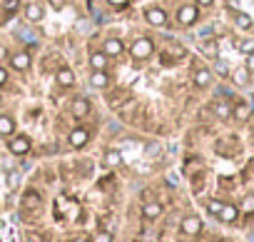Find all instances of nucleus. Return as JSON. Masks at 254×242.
<instances>
[{"label":"nucleus","instance_id":"f257e3e1","mask_svg":"<svg viewBox=\"0 0 254 242\" xmlns=\"http://www.w3.org/2000/svg\"><path fill=\"white\" fill-rule=\"evenodd\" d=\"M152 53H155V43H152L150 38H137V40L132 43V48H130V55H132L135 60H147Z\"/></svg>","mask_w":254,"mask_h":242},{"label":"nucleus","instance_id":"f03ea898","mask_svg":"<svg viewBox=\"0 0 254 242\" xmlns=\"http://www.w3.org/2000/svg\"><path fill=\"white\" fill-rule=\"evenodd\" d=\"M197 15H199L197 5L187 3V5H182V8L177 10V23H180V25H185V28H190V25H194V23H197Z\"/></svg>","mask_w":254,"mask_h":242},{"label":"nucleus","instance_id":"7ed1b4c3","mask_svg":"<svg viewBox=\"0 0 254 242\" xmlns=\"http://www.w3.org/2000/svg\"><path fill=\"white\" fill-rule=\"evenodd\" d=\"M180 230H182L187 237H194V235L202 232V220H199L197 215H187V217L180 222Z\"/></svg>","mask_w":254,"mask_h":242},{"label":"nucleus","instance_id":"20e7f679","mask_svg":"<svg viewBox=\"0 0 254 242\" xmlns=\"http://www.w3.org/2000/svg\"><path fill=\"white\" fill-rule=\"evenodd\" d=\"M102 53H105L107 58H120V55L125 53V45H122L120 38H107L105 45H102Z\"/></svg>","mask_w":254,"mask_h":242},{"label":"nucleus","instance_id":"39448f33","mask_svg":"<svg viewBox=\"0 0 254 242\" xmlns=\"http://www.w3.org/2000/svg\"><path fill=\"white\" fill-rule=\"evenodd\" d=\"M145 18H147V23L155 25V28H165V25H167V13H165L162 8H150V10L145 13Z\"/></svg>","mask_w":254,"mask_h":242},{"label":"nucleus","instance_id":"423d86ee","mask_svg":"<svg viewBox=\"0 0 254 242\" xmlns=\"http://www.w3.org/2000/svg\"><path fill=\"white\" fill-rule=\"evenodd\" d=\"M10 65H13L15 70H20V73L30 70V53H25V50L13 53V55H10Z\"/></svg>","mask_w":254,"mask_h":242},{"label":"nucleus","instance_id":"0eeeda50","mask_svg":"<svg viewBox=\"0 0 254 242\" xmlns=\"http://www.w3.org/2000/svg\"><path fill=\"white\" fill-rule=\"evenodd\" d=\"M8 148H10V153H13V155H28V153H30V138H28V135L13 138Z\"/></svg>","mask_w":254,"mask_h":242},{"label":"nucleus","instance_id":"6e6552de","mask_svg":"<svg viewBox=\"0 0 254 242\" xmlns=\"http://www.w3.org/2000/svg\"><path fill=\"white\" fill-rule=\"evenodd\" d=\"M90 143V133L85 130V128H75L72 133H70V145L72 148H85Z\"/></svg>","mask_w":254,"mask_h":242},{"label":"nucleus","instance_id":"1a4fd4ad","mask_svg":"<svg viewBox=\"0 0 254 242\" xmlns=\"http://www.w3.org/2000/svg\"><path fill=\"white\" fill-rule=\"evenodd\" d=\"M15 133V120L10 115H0V138H10Z\"/></svg>","mask_w":254,"mask_h":242},{"label":"nucleus","instance_id":"9d476101","mask_svg":"<svg viewBox=\"0 0 254 242\" xmlns=\"http://www.w3.org/2000/svg\"><path fill=\"white\" fill-rule=\"evenodd\" d=\"M25 15H28L30 23H40L43 15H45V10H43L40 3H28V5H25Z\"/></svg>","mask_w":254,"mask_h":242},{"label":"nucleus","instance_id":"9b49d317","mask_svg":"<svg viewBox=\"0 0 254 242\" xmlns=\"http://www.w3.org/2000/svg\"><path fill=\"white\" fill-rule=\"evenodd\" d=\"M192 80H194L197 87H209V85H212V73H209L207 68H197Z\"/></svg>","mask_w":254,"mask_h":242},{"label":"nucleus","instance_id":"f8f14e48","mask_svg":"<svg viewBox=\"0 0 254 242\" xmlns=\"http://www.w3.org/2000/svg\"><path fill=\"white\" fill-rule=\"evenodd\" d=\"M249 115H252V107H249V102L239 100L237 105H232V117H237L239 123H242V120H247Z\"/></svg>","mask_w":254,"mask_h":242},{"label":"nucleus","instance_id":"ddd939ff","mask_svg":"<svg viewBox=\"0 0 254 242\" xmlns=\"http://www.w3.org/2000/svg\"><path fill=\"white\" fill-rule=\"evenodd\" d=\"M55 80H58V85H63V87H70V85L75 82V73H72L70 68H60V70L55 73Z\"/></svg>","mask_w":254,"mask_h":242},{"label":"nucleus","instance_id":"4468645a","mask_svg":"<svg viewBox=\"0 0 254 242\" xmlns=\"http://www.w3.org/2000/svg\"><path fill=\"white\" fill-rule=\"evenodd\" d=\"M90 85L92 87H107L110 85V75L105 73V70H92V75H90Z\"/></svg>","mask_w":254,"mask_h":242},{"label":"nucleus","instance_id":"2eb2a0df","mask_svg":"<svg viewBox=\"0 0 254 242\" xmlns=\"http://www.w3.org/2000/svg\"><path fill=\"white\" fill-rule=\"evenodd\" d=\"M90 112V100L87 97H75V102H72V115L75 117H85Z\"/></svg>","mask_w":254,"mask_h":242},{"label":"nucleus","instance_id":"dca6fc26","mask_svg":"<svg viewBox=\"0 0 254 242\" xmlns=\"http://www.w3.org/2000/svg\"><path fill=\"white\" fill-rule=\"evenodd\" d=\"M214 115H217L219 120L232 117V105H229L227 100H217V102H214Z\"/></svg>","mask_w":254,"mask_h":242},{"label":"nucleus","instance_id":"f3484780","mask_svg":"<svg viewBox=\"0 0 254 242\" xmlns=\"http://www.w3.org/2000/svg\"><path fill=\"white\" fill-rule=\"evenodd\" d=\"M142 215H145L147 220H157V217L162 215V205H160V202H147V205L142 207Z\"/></svg>","mask_w":254,"mask_h":242},{"label":"nucleus","instance_id":"a211bd4d","mask_svg":"<svg viewBox=\"0 0 254 242\" xmlns=\"http://www.w3.org/2000/svg\"><path fill=\"white\" fill-rule=\"evenodd\" d=\"M90 68L92 70H105L107 68V55L105 53H92L90 55Z\"/></svg>","mask_w":254,"mask_h":242},{"label":"nucleus","instance_id":"6ab92c4d","mask_svg":"<svg viewBox=\"0 0 254 242\" xmlns=\"http://www.w3.org/2000/svg\"><path fill=\"white\" fill-rule=\"evenodd\" d=\"M102 162H105L107 167H117V165H122V155H120V150H107L105 158H102Z\"/></svg>","mask_w":254,"mask_h":242},{"label":"nucleus","instance_id":"aec40b11","mask_svg":"<svg viewBox=\"0 0 254 242\" xmlns=\"http://www.w3.org/2000/svg\"><path fill=\"white\" fill-rule=\"evenodd\" d=\"M237 215H239V210H237L234 205H224V207H222V212H219V220L229 225V222H234V220H237Z\"/></svg>","mask_w":254,"mask_h":242},{"label":"nucleus","instance_id":"412c9836","mask_svg":"<svg viewBox=\"0 0 254 242\" xmlns=\"http://www.w3.org/2000/svg\"><path fill=\"white\" fill-rule=\"evenodd\" d=\"M232 78H234L237 85H247V82H249V68H237V70L232 73Z\"/></svg>","mask_w":254,"mask_h":242},{"label":"nucleus","instance_id":"4be33fe9","mask_svg":"<svg viewBox=\"0 0 254 242\" xmlns=\"http://www.w3.org/2000/svg\"><path fill=\"white\" fill-rule=\"evenodd\" d=\"M23 205L28 207V210H35L38 205H40V197H38V192H25V197H23Z\"/></svg>","mask_w":254,"mask_h":242},{"label":"nucleus","instance_id":"5701e85b","mask_svg":"<svg viewBox=\"0 0 254 242\" xmlns=\"http://www.w3.org/2000/svg\"><path fill=\"white\" fill-rule=\"evenodd\" d=\"M234 23H237V28H242V30L252 28V18L244 15V13H234Z\"/></svg>","mask_w":254,"mask_h":242},{"label":"nucleus","instance_id":"b1692460","mask_svg":"<svg viewBox=\"0 0 254 242\" xmlns=\"http://www.w3.org/2000/svg\"><path fill=\"white\" fill-rule=\"evenodd\" d=\"M5 180H8V187L15 190V187L20 185V172H18V170H8V177H5Z\"/></svg>","mask_w":254,"mask_h":242},{"label":"nucleus","instance_id":"393cba45","mask_svg":"<svg viewBox=\"0 0 254 242\" xmlns=\"http://www.w3.org/2000/svg\"><path fill=\"white\" fill-rule=\"evenodd\" d=\"M222 207H224V202H219V200H209V202H207V212L214 215V217H219Z\"/></svg>","mask_w":254,"mask_h":242},{"label":"nucleus","instance_id":"a878e982","mask_svg":"<svg viewBox=\"0 0 254 242\" xmlns=\"http://www.w3.org/2000/svg\"><path fill=\"white\" fill-rule=\"evenodd\" d=\"M237 50L249 55V53H254V43L252 40H237Z\"/></svg>","mask_w":254,"mask_h":242},{"label":"nucleus","instance_id":"bb28decb","mask_svg":"<svg viewBox=\"0 0 254 242\" xmlns=\"http://www.w3.org/2000/svg\"><path fill=\"white\" fill-rule=\"evenodd\" d=\"M18 8H20V0H5V3H3V10H5L8 15H13Z\"/></svg>","mask_w":254,"mask_h":242},{"label":"nucleus","instance_id":"cd10ccee","mask_svg":"<svg viewBox=\"0 0 254 242\" xmlns=\"http://www.w3.org/2000/svg\"><path fill=\"white\" fill-rule=\"evenodd\" d=\"M202 53H204V55H217V43H214V40H207V43L202 45Z\"/></svg>","mask_w":254,"mask_h":242},{"label":"nucleus","instance_id":"c85d7f7f","mask_svg":"<svg viewBox=\"0 0 254 242\" xmlns=\"http://www.w3.org/2000/svg\"><path fill=\"white\" fill-rule=\"evenodd\" d=\"M95 242H112V235H110L107 230H102V232L95 235Z\"/></svg>","mask_w":254,"mask_h":242},{"label":"nucleus","instance_id":"c756f323","mask_svg":"<svg viewBox=\"0 0 254 242\" xmlns=\"http://www.w3.org/2000/svg\"><path fill=\"white\" fill-rule=\"evenodd\" d=\"M217 70H219V75H229V68L224 60H217Z\"/></svg>","mask_w":254,"mask_h":242},{"label":"nucleus","instance_id":"7c9ffc66","mask_svg":"<svg viewBox=\"0 0 254 242\" xmlns=\"http://www.w3.org/2000/svg\"><path fill=\"white\" fill-rule=\"evenodd\" d=\"M5 82H8V70H5L3 65H0V87H3Z\"/></svg>","mask_w":254,"mask_h":242},{"label":"nucleus","instance_id":"2f4dec72","mask_svg":"<svg viewBox=\"0 0 254 242\" xmlns=\"http://www.w3.org/2000/svg\"><path fill=\"white\" fill-rule=\"evenodd\" d=\"M107 3H110L112 8H125V5H127V0H107Z\"/></svg>","mask_w":254,"mask_h":242},{"label":"nucleus","instance_id":"473e14b6","mask_svg":"<svg viewBox=\"0 0 254 242\" xmlns=\"http://www.w3.org/2000/svg\"><path fill=\"white\" fill-rule=\"evenodd\" d=\"M244 210H247V212L254 210V197H247V200H244Z\"/></svg>","mask_w":254,"mask_h":242},{"label":"nucleus","instance_id":"72a5a7b5","mask_svg":"<svg viewBox=\"0 0 254 242\" xmlns=\"http://www.w3.org/2000/svg\"><path fill=\"white\" fill-rule=\"evenodd\" d=\"M157 153H160V145H157V143H152V145L147 148V155H157Z\"/></svg>","mask_w":254,"mask_h":242},{"label":"nucleus","instance_id":"f704fd0d","mask_svg":"<svg viewBox=\"0 0 254 242\" xmlns=\"http://www.w3.org/2000/svg\"><path fill=\"white\" fill-rule=\"evenodd\" d=\"M247 68H249V73L254 70V53H249V58H247Z\"/></svg>","mask_w":254,"mask_h":242},{"label":"nucleus","instance_id":"c9c22d12","mask_svg":"<svg viewBox=\"0 0 254 242\" xmlns=\"http://www.w3.org/2000/svg\"><path fill=\"white\" fill-rule=\"evenodd\" d=\"M50 3H53V8H63V5H65V0H50Z\"/></svg>","mask_w":254,"mask_h":242},{"label":"nucleus","instance_id":"e433bc0d","mask_svg":"<svg viewBox=\"0 0 254 242\" xmlns=\"http://www.w3.org/2000/svg\"><path fill=\"white\" fill-rule=\"evenodd\" d=\"M70 242H90V240H87V237H82V235H80V237H72V240H70Z\"/></svg>","mask_w":254,"mask_h":242},{"label":"nucleus","instance_id":"4c0bfd02","mask_svg":"<svg viewBox=\"0 0 254 242\" xmlns=\"http://www.w3.org/2000/svg\"><path fill=\"white\" fill-rule=\"evenodd\" d=\"M197 3H199V5H204V8H207V5H212V3H214V0H197Z\"/></svg>","mask_w":254,"mask_h":242},{"label":"nucleus","instance_id":"58836bf2","mask_svg":"<svg viewBox=\"0 0 254 242\" xmlns=\"http://www.w3.org/2000/svg\"><path fill=\"white\" fill-rule=\"evenodd\" d=\"M5 55H8V50H5L3 45H0V60H5Z\"/></svg>","mask_w":254,"mask_h":242},{"label":"nucleus","instance_id":"ea45409f","mask_svg":"<svg viewBox=\"0 0 254 242\" xmlns=\"http://www.w3.org/2000/svg\"><path fill=\"white\" fill-rule=\"evenodd\" d=\"M0 175H3V170H0Z\"/></svg>","mask_w":254,"mask_h":242}]
</instances>
